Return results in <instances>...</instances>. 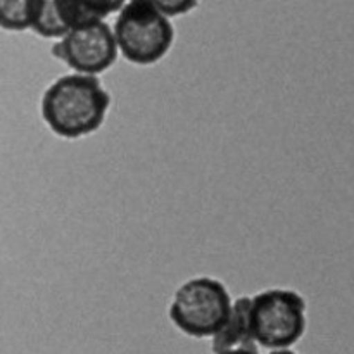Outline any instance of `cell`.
<instances>
[{"mask_svg": "<svg viewBox=\"0 0 354 354\" xmlns=\"http://www.w3.org/2000/svg\"><path fill=\"white\" fill-rule=\"evenodd\" d=\"M111 95L99 76L73 73L55 80L41 95V118L52 133L61 138L86 137L102 127Z\"/></svg>", "mask_w": 354, "mask_h": 354, "instance_id": "1", "label": "cell"}, {"mask_svg": "<svg viewBox=\"0 0 354 354\" xmlns=\"http://www.w3.org/2000/svg\"><path fill=\"white\" fill-rule=\"evenodd\" d=\"M113 33L118 52L138 66L159 62L175 41L171 19L159 12L154 0L124 2L114 21Z\"/></svg>", "mask_w": 354, "mask_h": 354, "instance_id": "2", "label": "cell"}, {"mask_svg": "<svg viewBox=\"0 0 354 354\" xmlns=\"http://www.w3.org/2000/svg\"><path fill=\"white\" fill-rule=\"evenodd\" d=\"M230 292L211 277L187 280L173 296L169 304V320L180 332L194 339H213L232 311Z\"/></svg>", "mask_w": 354, "mask_h": 354, "instance_id": "3", "label": "cell"}, {"mask_svg": "<svg viewBox=\"0 0 354 354\" xmlns=\"http://www.w3.org/2000/svg\"><path fill=\"white\" fill-rule=\"evenodd\" d=\"M306 299L292 289H266L251 297L254 344L279 351L290 349L306 332Z\"/></svg>", "mask_w": 354, "mask_h": 354, "instance_id": "4", "label": "cell"}, {"mask_svg": "<svg viewBox=\"0 0 354 354\" xmlns=\"http://www.w3.org/2000/svg\"><path fill=\"white\" fill-rule=\"evenodd\" d=\"M54 54L78 75L99 76L113 68L120 52L113 28L102 21L69 30L54 47Z\"/></svg>", "mask_w": 354, "mask_h": 354, "instance_id": "5", "label": "cell"}, {"mask_svg": "<svg viewBox=\"0 0 354 354\" xmlns=\"http://www.w3.org/2000/svg\"><path fill=\"white\" fill-rule=\"evenodd\" d=\"M251 334V297H239L232 304L228 320L213 337V353L230 351L239 348H252Z\"/></svg>", "mask_w": 354, "mask_h": 354, "instance_id": "6", "label": "cell"}, {"mask_svg": "<svg viewBox=\"0 0 354 354\" xmlns=\"http://www.w3.org/2000/svg\"><path fill=\"white\" fill-rule=\"evenodd\" d=\"M124 2H57L62 21L73 30L76 26L102 23L109 14H118Z\"/></svg>", "mask_w": 354, "mask_h": 354, "instance_id": "7", "label": "cell"}, {"mask_svg": "<svg viewBox=\"0 0 354 354\" xmlns=\"http://www.w3.org/2000/svg\"><path fill=\"white\" fill-rule=\"evenodd\" d=\"M31 30L44 38L50 40H62L68 33V26L62 21L57 9V0H37V10H35V19Z\"/></svg>", "mask_w": 354, "mask_h": 354, "instance_id": "8", "label": "cell"}, {"mask_svg": "<svg viewBox=\"0 0 354 354\" xmlns=\"http://www.w3.org/2000/svg\"><path fill=\"white\" fill-rule=\"evenodd\" d=\"M37 0H0V28L24 31L33 26Z\"/></svg>", "mask_w": 354, "mask_h": 354, "instance_id": "9", "label": "cell"}, {"mask_svg": "<svg viewBox=\"0 0 354 354\" xmlns=\"http://www.w3.org/2000/svg\"><path fill=\"white\" fill-rule=\"evenodd\" d=\"M154 3L159 12L165 14L168 19L192 12L197 7V2H194V0H154Z\"/></svg>", "mask_w": 354, "mask_h": 354, "instance_id": "10", "label": "cell"}, {"mask_svg": "<svg viewBox=\"0 0 354 354\" xmlns=\"http://www.w3.org/2000/svg\"><path fill=\"white\" fill-rule=\"evenodd\" d=\"M218 354H258V349H256V346H252V348L230 349V351H223V353H218Z\"/></svg>", "mask_w": 354, "mask_h": 354, "instance_id": "11", "label": "cell"}, {"mask_svg": "<svg viewBox=\"0 0 354 354\" xmlns=\"http://www.w3.org/2000/svg\"><path fill=\"white\" fill-rule=\"evenodd\" d=\"M268 354H297V353L292 351V349H279V351H272Z\"/></svg>", "mask_w": 354, "mask_h": 354, "instance_id": "12", "label": "cell"}]
</instances>
